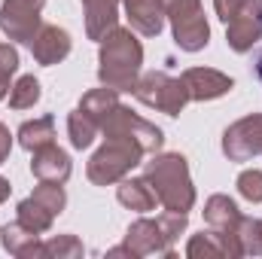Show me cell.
I'll use <instances>...</instances> for the list:
<instances>
[{"instance_id":"8","label":"cell","mask_w":262,"mask_h":259,"mask_svg":"<svg viewBox=\"0 0 262 259\" xmlns=\"http://www.w3.org/2000/svg\"><path fill=\"white\" fill-rule=\"evenodd\" d=\"M204 220L213 232V238L220 241L226 256H241L238 247V226H241V213L235 207V201L229 195H213L204 207Z\"/></svg>"},{"instance_id":"22","label":"cell","mask_w":262,"mask_h":259,"mask_svg":"<svg viewBox=\"0 0 262 259\" xmlns=\"http://www.w3.org/2000/svg\"><path fill=\"white\" fill-rule=\"evenodd\" d=\"M238 247H241V256H262V220H244L241 217Z\"/></svg>"},{"instance_id":"9","label":"cell","mask_w":262,"mask_h":259,"mask_svg":"<svg viewBox=\"0 0 262 259\" xmlns=\"http://www.w3.org/2000/svg\"><path fill=\"white\" fill-rule=\"evenodd\" d=\"M40 9L43 0H6L0 9V28L9 40L31 43L40 31Z\"/></svg>"},{"instance_id":"30","label":"cell","mask_w":262,"mask_h":259,"mask_svg":"<svg viewBox=\"0 0 262 259\" xmlns=\"http://www.w3.org/2000/svg\"><path fill=\"white\" fill-rule=\"evenodd\" d=\"M256 73H259V79H262V55L256 58Z\"/></svg>"},{"instance_id":"26","label":"cell","mask_w":262,"mask_h":259,"mask_svg":"<svg viewBox=\"0 0 262 259\" xmlns=\"http://www.w3.org/2000/svg\"><path fill=\"white\" fill-rule=\"evenodd\" d=\"M186 253L195 259V256H226L223 253V247H220V241L213 238V232H201V235H195L192 241H189V247H186Z\"/></svg>"},{"instance_id":"6","label":"cell","mask_w":262,"mask_h":259,"mask_svg":"<svg viewBox=\"0 0 262 259\" xmlns=\"http://www.w3.org/2000/svg\"><path fill=\"white\" fill-rule=\"evenodd\" d=\"M134 95L146 107H156L168 116H177L189 101L183 79H171L168 73H146L140 82H134Z\"/></svg>"},{"instance_id":"5","label":"cell","mask_w":262,"mask_h":259,"mask_svg":"<svg viewBox=\"0 0 262 259\" xmlns=\"http://www.w3.org/2000/svg\"><path fill=\"white\" fill-rule=\"evenodd\" d=\"M162 3H165V15L174 25L177 46L186 49V52L204 49L207 46V37H210V28L204 21L201 0H162Z\"/></svg>"},{"instance_id":"11","label":"cell","mask_w":262,"mask_h":259,"mask_svg":"<svg viewBox=\"0 0 262 259\" xmlns=\"http://www.w3.org/2000/svg\"><path fill=\"white\" fill-rule=\"evenodd\" d=\"M125 247L131 256H149V253H168L171 256V241L165 238L159 220H137L125 235Z\"/></svg>"},{"instance_id":"20","label":"cell","mask_w":262,"mask_h":259,"mask_svg":"<svg viewBox=\"0 0 262 259\" xmlns=\"http://www.w3.org/2000/svg\"><path fill=\"white\" fill-rule=\"evenodd\" d=\"M67 131H70V143L76 149H85V146H92V140L98 137L101 128H98V122L85 110H73L70 119H67Z\"/></svg>"},{"instance_id":"27","label":"cell","mask_w":262,"mask_h":259,"mask_svg":"<svg viewBox=\"0 0 262 259\" xmlns=\"http://www.w3.org/2000/svg\"><path fill=\"white\" fill-rule=\"evenodd\" d=\"M238 192L244 195L247 201H262V171H244L241 177H238Z\"/></svg>"},{"instance_id":"28","label":"cell","mask_w":262,"mask_h":259,"mask_svg":"<svg viewBox=\"0 0 262 259\" xmlns=\"http://www.w3.org/2000/svg\"><path fill=\"white\" fill-rule=\"evenodd\" d=\"M9 146H12V137H9V131L0 125V165L9 159Z\"/></svg>"},{"instance_id":"4","label":"cell","mask_w":262,"mask_h":259,"mask_svg":"<svg viewBox=\"0 0 262 259\" xmlns=\"http://www.w3.org/2000/svg\"><path fill=\"white\" fill-rule=\"evenodd\" d=\"M140 156L143 149L125 140V137H107V143L92 156L89 162V180L98 183V186H107V183H116L128 174L134 165H140Z\"/></svg>"},{"instance_id":"7","label":"cell","mask_w":262,"mask_h":259,"mask_svg":"<svg viewBox=\"0 0 262 259\" xmlns=\"http://www.w3.org/2000/svg\"><path fill=\"white\" fill-rule=\"evenodd\" d=\"M98 125H101V131H104L107 137H125V140H134L143 153H156V149L162 146V131L156 128V125H149L146 119L134 116V113L125 110L122 104H116Z\"/></svg>"},{"instance_id":"24","label":"cell","mask_w":262,"mask_h":259,"mask_svg":"<svg viewBox=\"0 0 262 259\" xmlns=\"http://www.w3.org/2000/svg\"><path fill=\"white\" fill-rule=\"evenodd\" d=\"M43 256H82V244L73 235H58V238L43 244Z\"/></svg>"},{"instance_id":"18","label":"cell","mask_w":262,"mask_h":259,"mask_svg":"<svg viewBox=\"0 0 262 259\" xmlns=\"http://www.w3.org/2000/svg\"><path fill=\"white\" fill-rule=\"evenodd\" d=\"M119 201L131 207V210H140V213H146V210H152L156 207V192H152V186H149V180H125L122 186H119Z\"/></svg>"},{"instance_id":"25","label":"cell","mask_w":262,"mask_h":259,"mask_svg":"<svg viewBox=\"0 0 262 259\" xmlns=\"http://www.w3.org/2000/svg\"><path fill=\"white\" fill-rule=\"evenodd\" d=\"M18 70V52L9 43H0V98L9 92V76Z\"/></svg>"},{"instance_id":"2","label":"cell","mask_w":262,"mask_h":259,"mask_svg":"<svg viewBox=\"0 0 262 259\" xmlns=\"http://www.w3.org/2000/svg\"><path fill=\"white\" fill-rule=\"evenodd\" d=\"M146 180L152 186L156 198L168 207V210H180L186 213L195 204V189L189 180V168L186 159L171 153V156H156L146 165Z\"/></svg>"},{"instance_id":"21","label":"cell","mask_w":262,"mask_h":259,"mask_svg":"<svg viewBox=\"0 0 262 259\" xmlns=\"http://www.w3.org/2000/svg\"><path fill=\"white\" fill-rule=\"evenodd\" d=\"M52 213L43 207V204H37L34 198H25L21 204H18V223L25 226V229H31L34 235H43V232H49V226H52Z\"/></svg>"},{"instance_id":"1","label":"cell","mask_w":262,"mask_h":259,"mask_svg":"<svg viewBox=\"0 0 262 259\" xmlns=\"http://www.w3.org/2000/svg\"><path fill=\"white\" fill-rule=\"evenodd\" d=\"M140 61H143V49L134 40V34L122 31V28H113L101 40V70H98V76L107 89L131 92L134 82H137Z\"/></svg>"},{"instance_id":"23","label":"cell","mask_w":262,"mask_h":259,"mask_svg":"<svg viewBox=\"0 0 262 259\" xmlns=\"http://www.w3.org/2000/svg\"><path fill=\"white\" fill-rule=\"evenodd\" d=\"M40 101V82L34 76H21L12 89H9V107L15 110H28Z\"/></svg>"},{"instance_id":"3","label":"cell","mask_w":262,"mask_h":259,"mask_svg":"<svg viewBox=\"0 0 262 259\" xmlns=\"http://www.w3.org/2000/svg\"><path fill=\"white\" fill-rule=\"evenodd\" d=\"M220 18L226 21V37L235 52H247L262 37V3L259 0H213Z\"/></svg>"},{"instance_id":"15","label":"cell","mask_w":262,"mask_h":259,"mask_svg":"<svg viewBox=\"0 0 262 259\" xmlns=\"http://www.w3.org/2000/svg\"><path fill=\"white\" fill-rule=\"evenodd\" d=\"M128 9V21L134 31H140L143 37H156L165 25V3L162 0H125Z\"/></svg>"},{"instance_id":"19","label":"cell","mask_w":262,"mask_h":259,"mask_svg":"<svg viewBox=\"0 0 262 259\" xmlns=\"http://www.w3.org/2000/svg\"><path fill=\"white\" fill-rule=\"evenodd\" d=\"M52 137H55V122H52V116H43V119L25 122V125L18 128V143H21L25 149H31V153L49 146Z\"/></svg>"},{"instance_id":"12","label":"cell","mask_w":262,"mask_h":259,"mask_svg":"<svg viewBox=\"0 0 262 259\" xmlns=\"http://www.w3.org/2000/svg\"><path fill=\"white\" fill-rule=\"evenodd\" d=\"M183 85L189 92V101H210V98H220L226 92H232V79L220 70H210V67H192L183 73Z\"/></svg>"},{"instance_id":"29","label":"cell","mask_w":262,"mask_h":259,"mask_svg":"<svg viewBox=\"0 0 262 259\" xmlns=\"http://www.w3.org/2000/svg\"><path fill=\"white\" fill-rule=\"evenodd\" d=\"M6 198H9V180L0 177V201H6Z\"/></svg>"},{"instance_id":"14","label":"cell","mask_w":262,"mask_h":259,"mask_svg":"<svg viewBox=\"0 0 262 259\" xmlns=\"http://www.w3.org/2000/svg\"><path fill=\"white\" fill-rule=\"evenodd\" d=\"M31 171L46 180V183H64L70 177V156L64 149H58L55 143L43 146V149H34V162H31Z\"/></svg>"},{"instance_id":"13","label":"cell","mask_w":262,"mask_h":259,"mask_svg":"<svg viewBox=\"0 0 262 259\" xmlns=\"http://www.w3.org/2000/svg\"><path fill=\"white\" fill-rule=\"evenodd\" d=\"M31 49H34V58L40 64H58L64 61L67 52H70V34L55 28V25H40V31L34 34L31 40Z\"/></svg>"},{"instance_id":"16","label":"cell","mask_w":262,"mask_h":259,"mask_svg":"<svg viewBox=\"0 0 262 259\" xmlns=\"http://www.w3.org/2000/svg\"><path fill=\"white\" fill-rule=\"evenodd\" d=\"M85 6V31L92 40H104L116 28V6L119 0H82Z\"/></svg>"},{"instance_id":"17","label":"cell","mask_w":262,"mask_h":259,"mask_svg":"<svg viewBox=\"0 0 262 259\" xmlns=\"http://www.w3.org/2000/svg\"><path fill=\"white\" fill-rule=\"evenodd\" d=\"M3 247H6L12 256H43V244H40L37 235H34L31 229H25L18 220L3 229Z\"/></svg>"},{"instance_id":"10","label":"cell","mask_w":262,"mask_h":259,"mask_svg":"<svg viewBox=\"0 0 262 259\" xmlns=\"http://www.w3.org/2000/svg\"><path fill=\"white\" fill-rule=\"evenodd\" d=\"M223 153L232 162H247L262 153V116H247L235 122L223 137Z\"/></svg>"}]
</instances>
